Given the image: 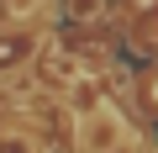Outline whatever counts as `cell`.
<instances>
[{
	"label": "cell",
	"mask_w": 158,
	"mask_h": 153,
	"mask_svg": "<svg viewBox=\"0 0 158 153\" xmlns=\"http://www.w3.org/2000/svg\"><path fill=\"white\" fill-rule=\"evenodd\" d=\"M116 142H121V121L111 111H95L85 127H79V148H85V153H111Z\"/></svg>",
	"instance_id": "obj_1"
},
{
	"label": "cell",
	"mask_w": 158,
	"mask_h": 153,
	"mask_svg": "<svg viewBox=\"0 0 158 153\" xmlns=\"http://www.w3.org/2000/svg\"><path fill=\"white\" fill-rule=\"evenodd\" d=\"M69 11H74L79 21H95V16L106 11V6H100V0H69Z\"/></svg>",
	"instance_id": "obj_2"
}]
</instances>
